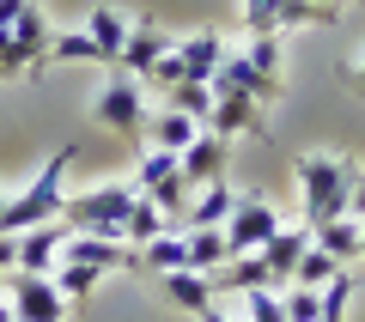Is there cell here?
<instances>
[{
    "mask_svg": "<svg viewBox=\"0 0 365 322\" xmlns=\"http://www.w3.org/2000/svg\"><path fill=\"white\" fill-rule=\"evenodd\" d=\"M86 31L91 43H98V55H104V67H122V43H128V19L116 13V6H91L86 13Z\"/></svg>",
    "mask_w": 365,
    "mask_h": 322,
    "instance_id": "cell-15",
    "label": "cell"
},
{
    "mask_svg": "<svg viewBox=\"0 0 365 322\" xmlns=\"http://www.w3.org/2000/svg\"><path fill=\"white\" fill-rule=\"evenodd\" d=\"M43 61H49V25H43V13L25 0V13L13 19V31H0V79L43 73Z\"/></svg>",
    "mask_w": 365,
    "mask_h": 322,
    "instance_id": "cell-5",
    "label": "cell"
},
{
    "mask_svg": "<svg viewBox=\"0 0 365 322\" xmlns=\"http://www.w3.org/2000/svg\"><path fill=\"white\" fill-rule=\"evenodd\" d=\"M165 103H170V110H182V116H195L201 128H207V116H213V85H207V79H177V85L165 91Z\"/></svg>",
    "mask_w": 365,
    "mask_h": 322,
    "instance_id": "cell-23",
    "label": "cell"
},
{
    "mask_svg": "<svg viewBox=\"0 0 365 322\" xmlns=\"http://www.w3.org/2000/svg\"><path fill=\"white\" fill-rule=\"evenodd\" d=\"M280 304H287V322H317L323 316V292H304V286H292Z\"/></svg>",
    "mask_w": 365,
    "mask_h": 322,
    "instance_id": "cell-30",
    "label": "cell"
},
{
    "mask_svg": "<svg viewBox=\"0 0 365 322\" xmlns=\"http://www.w3.org/2000/svg\"><path fill=\"white\" fill-rule=\"evenodd\" d=\"M61 249H67V225H31V232H19V274H55Z\"/></svg>",
    "mask_w": 365,
    "mask_h": 322,
    "instance_id": "cell-13",
    "label": "cell"
},
{
    "mask_svg": "<svg viewBox=\"0 0 365 322\" xmlns=\"http://www.w3.org/2000/svg\"><path fill=\"white\" fill-rule=\"evenodd\" d=\"M347 219H359V225H365V170H359V182H353V201H347Z\"/></svg>",
    "mask_w": 365,
    "mask_h": 322,
    "instance_id": "cell-32",
    "label": "cell"
},
{
    "mask_svg": "<svg viewBox=\"0 0 365 322\" xmlns=\"http://www.w3.org/2000/svg\"><path fill=\"white\" fill-rule=\"evenodd\" d=\"M177 165H182V182H189V189H207V182H220L225 165H232V140H225V134H213V128H201L195 146H189Z\"/></svg>",
    "mask_w": 365,
    "mask_h": 322,
    "instance_id": "cell-12",
    "label": "cell"
},
{
    "mask_svg": "<svg viewBox=\"0 0 365 322\" xmlns=\"http://www.w3.org/2000/svg\"><path fill=\"white\" fill-rule=\"evenodd\" d=\"M49 280L67 292V304H86V298L98 292V280H104V274H98V268H86V261H55V274H49Z\"/></svg>",
    "mask_w": 365,
    "mask_h": 322,
    "instance_id": "cell-26",
    "label": "cell"
},
{
    "mask_svg": "<svg viewBox=\"0 0 365 322\" xmlns=\"http://www.w3.org/2000/svg\"><path fill=\"white\" fill-rule=\"evenodd\" d=\"M73 152H79V146L67 140V146H55V152L43 158V170H37V177H31L6 207H0V232L19 237V232H31V225H55V219H61V201H67L61 177H67V165H73Z\"/></svg>",
    "mask_w": 365,
    "mask_h": 322,
    "instance_id": "cell-3",
    "label": "cell"
},
{
    "mask_svg": "<svg viewBox=\"0 0 365 322\" xmlns=\"http://www.w3.org/2000/svg\"><path fill=\"white\" fill-rule=\"evenodd\" d=\"M359 6H365V0H359Z\"/></svg>",
    "mask_w": 365,
    "mask_h": 322,
    "instance_id": "cell-39",
    "label": "cell"
},
{
    "mask_svg": "<svg viewBox=\"0 0 365 322\" xmlns=\"http://www.w3.org/2000/svg\"><path fill=\"white\" fill-rule=\"evenodd\" d=\"M213 91H237L268 110L280 98V37H250L244 49H225L213 67Z\"/></svg>",
    "mask_w": 365,
    "mask_h": 322,
    "instance_id": "cell-2",
    "label": "cell"
},
{
    "mask_svg": "<svg viewBox=\"0 0 365 322\" xmlns=\"http://www.w3.org/2000/svg\"><path fill=\"white\" fill-rule=\"evenodd\" d=\"M140 201L134 182H98L86 194H67L61 201V225L67 232H91V237H116L122 244V225H128V207Z\"/></svg>",
    "mask_w": 365,
    "mask_h": 322,
    "instance_id": "cell-4",
    "label": "cell"
},
{
    "mask_svg": "<svg viewBox=\"0 0 365 322\" xmlns=\"http://www.w3.org/2000/svg\"><path fill=\"white\" fill-rule=\"evenodd\" d=\"M311 237H317V249H329L335 261H353V256H359V219H347V213L329 219V225H317Z\"/></svg>",
    "mask_w": 365,
    "mask_h": 322,
    "instance_id": "cell-25",
    "label": "cell"
},
{
    "mask_svg": "<svg viewBox=\"0 0 365 322\" xmlns=\"http://www.w3.org/2000/svg\"><path fill=\"white\" fill-rule=\"evenodd\" d=\"M49 61H98L104 67V55H98V43L86 37V31H67V37H49ZM43 61V67H49Z\"/></svg>",
    "mask_w": 365,
    "mask_h": 322,
    "instance_id": "cell-28",
    "label": "cell"
},
{
    "mask_svg": "<svg viewBox=\"0 0 365 322\" xmlns=\"http://www.w3.org/2000/svg\"><path fill=\"white\" fill-rule=\"evenodd\" d=\"M146 134H153V146H158V152H189V146H195V134H201V122L195 116H182V110H170V103H165V110H158V116H146Z\"/></svg>",
    "mask_w": 365,
    "mask_h": 322,
    "instance_id": "cell-18",
    "label": "cell"
},
{
    "mask_svg": "<svg viewBox=\"0 0 365 322\" xmlns=\"http://www.w3.org/2000/svg\"><path fill=\"white\" fill-rule=\"evenodd\" d=\"M304 249H311V225H280V232L268 237L262 261H268L274 286H280V280H292V268H299V256H304Z\"/></svg>",
    "mask_w": 365,
    "mask_h": 322,
    "instance_id": "cell-16",
    "label": "cell"
},
{
    "mask_svg": "<svg viewBox=\"0 0 365 322\" xmlns=\"http://www.w3.org/2000/svg\"><path fill=\"white\" fill-rule=\"evenodd\" d=\"M244 31L250 37H280L287 31V0H244Z\"/></svg>",
    "mask_w": 365,
    "mask_h": 322,
    "instance_id": "cell-27",
    "label": "cell"
},
{
    "mask_svg": "<svg viewBox=\"0 0 365 322\" xmlns=\"http://www.w3.org/2000/svg\"><path fill=\"white\" fill-rule=\"evenodd\" d=\"M213 134H250V140H268V110L250 98H237V91H213V116H207Z\"/></svg>",
    "mask_w": 365,
    "mask_h": 322,
    "instance_id": "cell-11",
    "label": "cell"
},
{
    "mask_svg": "<svg viewBox=\"0 0 365 322\" xmlns=\"http://www.w3.org/2000/svg\"><path fill=\"white\" fill-rule=\"evenodd\" d=\"M232 207H237V194H232V182H207L201 189V201H189V213H182V232H201V225H225L232 219Z\"/></svg>",
    "mask_w": 365,
    "mask_h": 322,
    "instance_id": "cell-20",
    "label": "cell"
},
{
    "mask_svg": "<svg viewBox=\"0 0 365 322\" xmlns=\"http://www.w3.org/2000/svg\"><path fill=\"white\" fill-rule=\"evenodd\" d=\"M6 201H13V194H6V182H0V207H6Z\"/></svg>",
    "mask_w": 365,
    "mask_h": 322,
    "instance_id": "cell-37",
    "label": "cell"
},
{
    "mask_svg": "<svg viewBox=\"0 0 365 322\" xmlns=\"http://www.w3.org/2000/svg\"><path fill=\"white\" fill-rule=\"evenodd\" d=\"M134 194L140 201H153L165 219H182L189 213V182H182V165H177V152H146L140 158V170H134Z\"/></svg>",
    "mask_w": 365,
    "mask_h": 322,
    "instance_id": "cell-6",
    "label": "cell"
},
{
    "mask_svg": "<svg viewBox=\"0 0 365 322\" xmlns=\"http://www.w3.org/2000/svg\"><path fill=\"white\" fill-rule=\"evenodd\" d=\"M335 274H347V261H335L329 249H317V237H311V249H304L299 268H292V286H304V292H323Z\"/></svg>",
    "mask_w": 365,
    "mask_h": 322,
    "instance_id": "cell-22",
    "label": "cell"
},
{
    "mask_svg": "<svg viewBox=\"0 0 365 322\" xmlns=\"http://www.w3.org/2000/svg\"><path fill=\"white\" fill-rule=\"evenodd\" d=\"M311 6H323V13H341V0H311Z\"/></svg>",
    "mask_w": 365,
    "mask_h": 322,
    "instance_id": "cell-35",
    "label": "cell"
},
{
    "mask_svg": "<svg viewBox=\"0 0 365 322\" xmlns=\"http://www.w3.org/2000/svg\"><path fill=\"white\" fill-rule=\"evenodd\" d=\"M244 304H250V316H244V322H287V304H280V292H274V286H256V292H244Z\"/></svg>",
    "mask_w": 365,
    "mask_h": 322,
    "instance_id": "cell-29",
    "label": "cell"
},
{
    "mask_svg": "<svg viewBox=\"0 0 365 322\" xmlns=\"http://www.w3.org/2000/svg\"><path fill=\"white\" fill-rule=\"evenodd\" d=\"M177 268H189V232L170 225V232H158L140 249V274H177Z\"/></svg>",
    "mask_w": 365,
    "mask_h": 322,
    "instance_id": "cell-19",
    "label": "cell"
},
{
    "mask_svg": "<svg viewBox=\"0 0 365 322\" xmlns=\"http://www.w3.org/2000/svg\"><path fill=\"white\" fill-rule=\"evenodd\" d=\"M158 280H165V298L177 310H189V316H207V310H213V280H207V274L177 268V274H158Z\"/></svg>",
    "mask_w": 365,
    "mask_h": 322,
    "instance_id": "cell-17",
    "label": "cell"
},
{
    "mask_svg": "<svg viewBox=\"0 0 365 322\" xmlns=\"http://www.w3.org/2000/svg\"><path fill=\"white\" fill-rule=\"evenodd\" d=\"M6 274H19V237L13 232H0V280Z\"/></svg>",
    "mask_w": 365,
    "mask_h": 322,
    "instance_id": "cell-31",
    "label": "cell"
},
{
    "mask_svg": "<svg viewBox=\"0 0 365 322\" xmlns=\"http://www.w3.org/2000/svg\"><path fill=\"white\" fill-rule=\"evenodd\" d=\"M91 122L110 134H146V98H140V79H110L104 91H98V103H91Z\"/></svg>",
    "mask_w": 365,
    "mask_h": 322,
    "instance_id": "cell-8",
    "label": "cell"
},
{
    "mask_svg": "<svg viewBox=\"0 0 365 322\" xmlns=\"http://www.w3.org/2000/svg\"><path fill=\"white\" fill-rule=\"evenodd\" d=\"M220 55H225V37H220V31H189V37L177 43L182 79H207V85H213V67H220Z\"/></svg>",
    "mask_w": 365,
    "mask_h": 322,
    "instance_id": "cell-14",
    "label": "cell"
},
{
    "mask_svg": "<svg viewBox=\"0 0 365 322\" xmlns=\"http://www.w3.org/2000/svg\"><path fill=\"white\" fill-rule=\"evenodd\" d=\"M6 304L19 322H67V292L49 274H6Z\"/></svg>",
    "mask_w": 365,
    "mask_h": 322,
    "instance_id": "cell-7",
    "label": "cell"
},
{
    "mask_svg": "<svg viewBox=\"0 0 365 322\" xmlns=\"http://www.w3.org/2000/svg\"><path fill=\"white\" fill-rule=\"evenodd\" d=\"M347 85H353V91H359V98H365V55H359V61L347 67Z\"/></svg>",
    "mask_w": 365,
    "mask_h": 322,
    "instance_id": "cell-33",
    "label": "cell"
},
{
    "mask_svg": "<svg viewBox=\"0 0 365 322\" xmlns=\"http://www.w3.org/2000/svg\"><path fill=\"white\" fill-rule=\"evenodd\" d=\"M0 322H19V316H13V304H6V298H0Z\"/></svg>",
    "mask_w": 365,
    "mask_h": 322,
    "instance_id": "cell-36",
    "label": "cell"
},
{
    "mask_svg": "<svg viewBox=\"0 0 365 322\" xmlns=\"http://www.w3.org/2000/svg\"><path fill=\"white\" fill-rule=\"evenodd\" d=\"M292 177H299V201H304V225H329L347 213L353 201V182H359V165H353L347 152H304L299 165H292Z\"/></svg>",
    "mask_w": 365,
    "mask_h": 322,
    "instance_id": "cell-1",
    "label": "cell"
},
{
    "mask_svg": "<svg viewBox=\"0 0 365 322\" xmlns=\"http://www.w3.org/2000/svg\"><path fill=\"white\" fill-rule=\"evenodd\" d=\"M170 49H177V43H170V31H165V25H153V19H134V25H128V43H122V67H116V73L146 79Z\"/></svg>",
    "mask_w": 365,
    "mask_h": 322,
    "instance_id": "cell-10",
    "label": "cell"
},
{
    "mask_svg": "<svg viewBox=\"0 0 365 322\" xmlns=\"http://www.w3.org/2000/svg\"><path fill=\"white\" fill-rule=\"evenodd\" d=\"M0 286H6V280H0Z\"/></svg>",
    "mask_w": 365,
    "mask_h": 322,
    "instance_id": "cell-38",
    "label": "cell"
},
{
    "mask_svg": "<svg viewBox=\"0 0 365 322\" xmlns=\"http://www.w3.org/2000/svg\"><path fill=\"white\" fill-rule=\"evenodd\" d=\"M274 232H280V213H274L262 194H237L232 219H225V244H232V256H256V249H268Z\"/></svg>",
    "mask_w": 365,
    "mask_h": 322,
    "instance_id": "cell-9",
    "label": "cell"
},
{
    "mask_svg": "<svg viewBox=\"0 0 365 322\" xmlns=\"http://www.w3.org/2000/svg\"><path fill=\"white\" fill-rule=\"evenodd\" d=\"M195 322H232V316H225V310H220V304H213V310H207V316H195Z\"/></svg>",
    "mask_w": 365,
    "mask_h": 322,
    "instance_id": "cell-34",
    "label": "cell"
},
{
    "mask_svg": "<svg viewBox=\"0 0 365 322\" xmlns=\"http://www.w3.org/2000/svg\"><path fill=\"white\" fill-rule=\"evenodd\" d=\"M232 261V244H225V225H201V232H189V268L195 274H213Z\"/></svg>",
    "mask_w": 365,
    "mask_h": 322,
    "instance_id": "cell-21",
    "label": "cell"
},
{
    "mask_svg": "<svg viewBox=\"0 0 365 322\" xmlns=\"http://www.w3.org/2000/svg\"><path fill=\"white\" fill-rule=\"evenodd\" d=\"M158 232H170V219L158 213L153 201H134V207H128V225H122V244H128V249H146Z\"/></svg>",
    "mask_w": 365,
    "mask_h": 322,
    "instance_id": "cell-24",
    "label": "cell"
}]
</instances>
